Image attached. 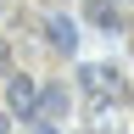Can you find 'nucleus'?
<instances>
[{
	"mask_svg": "<svg viewBox=\"0 0 134 134\" xmlns=\"http://www.w3.org/2000/svg\"><path fill=\"white\" fill-rule=\"evenodd\" d=\"M0 134H6V117H0Z\"/></svg>",
	"mask_w": 134,
	"mask_h": 134,
	"instance_id": "39448f33",
	"label": "nucleus"
},
{
	"mask_svg": "<svg viewBox=\"0 0 134 134\" xmlns=\"http://www.w3.org/2000/svg\"><path fill=\"white\" fill-rule=\"evenodd\" d=\"M45 39L56 45V50H73V45H78V28L67 23V17H50V23H45Z\"/></svg>",
	"mask_w": 134,
	"mask_h": 134,
	"instance_id": "7ed1b4c3",
	"label": "nucleus"
},
{
	"mask_svg": "<svg viewBox=\"0 0 134 134\" xmlns=\"http://www.w3.org/2000/svg\"><path fill=\"white\" fill-rule=\"evenodd\" d=\"M78 78H84V90H90V95H112V90H117V73H112V67H100V62L84 67Z\"/></svg>",
	"mask_w": 134,
	"mask_h": 134,
	"instance_id": "f03ea898",
	"label": "nucleus"
},
{
	"mask_svg": "<svg viewBox=\"0 0 134 134\" xmlns=\"http://www.w3.org/2000/svg\"><path fill=\"white\" fill-rule=\"evenodd\" d=\"M6 112H17V117H34V112H39V84H34L28 73L6 78Z\"/></svg>",
	"mask_w": 134,
	"mask_h": 134,
	"instance_id": "f257e3e1",
	"label": "nucleus"
},
{
	"mask_svg": "<svg viewBox=\"0 0 134 134\" xmlns=\"http://www.w3.org/2000/svg\"><path fill=\"white\" fill-rule=\"evenodd\" d=\"M0 67H6V39H0Z\"/></svg>",
	"mask_w": 134,
	"mask_h": 134,
	"instance_id": "20e7f679",
	"label": "nucleus"
}]
</instances>
